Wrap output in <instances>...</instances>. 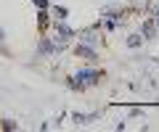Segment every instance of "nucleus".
Masks as SVG:
<instances>
[{"label": "nucleus", "instance_id": "1", "mask_svg": "<svg viewBox=\"0 0 159 132\" xmlns=\"http://www.w3.org/2000/svg\"><path fill=\"white\" fill-rule=\"evenodd\" d=\"M77 82H72V87H82V85H96L98 79H101V71H96V69H82V71H77V77H74Z\"/></svg>", "mask_w": 159, "mask_h": 132}, {"label": "nucleus", "instance_id": "2", "mask_svg": "<svg viewBox=\"0 0 159 132\" xmlns=\"http://www.w3.org/2000/svg\"><path fill=\"white\" fill-rule=\"evenodd\" d=\"M69 37H72V27L66 21H56V48H64Z\"/></svg>", "mask_w": 159, "mask_h": 132}, {"label": "nucleus", "instance_id": "3", "mask_svg": "<svg viewBox=\"0 0 159 132\" xmlns=\"http://www.w3.org/2000/svg\"><path fill=\"white\" fill-rule=\"evenodd\" d=\"M157 35H159V29H157V21H154V19H148V21L141 27V37H143V40H154Z\"/></svg>", "mask_w": 159, "mask_h": 132}, {"label": "nucleus", "instance_id": "4", "mask_svg": "<svg viewBox=\"0 0 159 132\" xmlns=\"http://www.w3.org/2000/svg\"><path fill=\"white\" fill-rule=\"evenodd\" d=\"M77 56H82V58H88V61H96V50H93L90 45H77Z\"/></svg>", "mask_w": 159, "mask_h": 132}, {"label": "nucleus", "instance_id": "5", "mask_svg": "<svg viewBox=\"0 0 159 132\" xmlns=\"http://www.w3.org/2000/svg\"><path fill=\"white\" fill-rule=\"evenodd\" d=\"M53 50H56V45H51V40H43L40 48H37V53H43V56H45V53H53Z\"/></svg>", "mask_w": 159, "mask_h": 132}, {"label": "nucleus", "instance_id": "6", "mask_svg": "<svg viewBox=\"0 0 159 132\" xmlns=\"http://www.w3.org/2000/svg\"><path fill=\"white\" fill-rule=\"evenodd\" d=\"M141 42H143V37H141V35H133V37H127V45H130V48H138Z\"/></svg>", "mask_w": 159, "mask_h": 132}, {"label": "nucleus", "instance_id": "7", "mask_svg": "<svg viewBox=\"0 0 159 132\" xmlns=\"http://www.w3.org/2000/svg\"><path fill=\"white\" fill-rule=\"evenodd\" d=\"M90 119H93V116H85V114H74V121H77V124H88Z\"/></svg>", "mask_w": 159, "mask_h": 132}, {"label": "nucleus", "instance_id": "8", "mask_svg": "<svg viewBox=\"0 0 159 132\" xmlns=\"http://www.w3.org/2000/svg\"><path fill=\"white\" fill-rule=\"evenodd\" d=\"M56 19H58V21H66V8H56Z\"/></svg>", "mask_w": 159, "mask_h": 132}, {"label": "nucleus", "instance_id": "9", "mask_svg": "<svg viewBox=\"0 0 159 132\" xmlns=\"http://www.w3.org/2000/svg\"><path fill=\"white\" fill-rule=\"evenodd\" d=\"M32 3H34V6H37V8H40V11H43V8H45V6H48V0H32Z\"/></svg>", "mask_w": 159, "mask_h": 132}, {"label": "nucleus", "instance_id": "10", "mask_svg": "<svg viewBox=\"0 0 159 132\" xmlns=\"http://www.w3.org/2000/svg\"><path fill=\"white\" fill-rule=\"evenodd\" d=\"M0 42H3V29H0Z\"/></svg>", "mask_w": 159, "mask_h": 132}]
</instances>
